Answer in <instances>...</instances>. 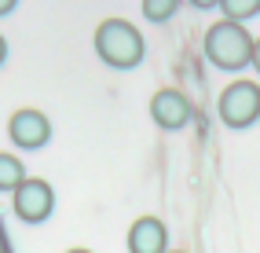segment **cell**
<instances>
[{"mask_svg":"<svg viewBox=\"0 0 260 253\" xmlns=\"http://www.w3.org/2000/svg\"><path fill=\"white\" fill-rule=\"evenodd\" d=\"M150 117L161 129L176 132V129H183L190 121V99L180 88H158V92L150 96Z\"/></svg>","mask_w":260,"mask_h":253,"instance_id":"6","label":"cell"},{"mask_svg":"<svg viewBox=\"0 0 260 253\" xmlns=\"http://www.w3.org/2000/svg\"><path fill=\"white\" fill-rule=\"evenodd\" d=\"M220 121L228 129H249L260 117V84L256 81H235L220 92Z\"/></svg>","mask_w":260,"mask_h":253,"instance_id":"3","label":"cell"},{"mask_svg":"<svg viewBox=\"0 0 260 253\" xmlns=\"http://www.w3.org/2000/svg\"><path fill=\"white\" fill-rule=\"evenodd\" d=\"M26 180V169H22V162L15 158V154H8V150H0V191H19V183Z\"/></svg>","mask_w":260,"mask_h":253,"instance_id":"8","label":"cell"},{"mask_svg":"<svg viewBox=\"0 0 260 253\" xmlns=\"http://www.w3.org/2000/svg\"><path fill=\"white\" fill-rule=\"evenodd\" d=\"M128 253H169V231L158 216H140L128 228Z\"/></svg>","mask_w":260,"mask_h":253,"instance_id":"7","label":"cell"},{"mask_svg":"<svg viewBox=\"0 0 260 253\" xmlns=\"http://www.w3.org/2000/svg\"><path fill=\"white\" fill-rule=\"evenodd\" d=\"M249 62H253V66H256V74H260V37H256V41H253V59H249Z\"/></svg>","mask_w":260,"mask_h":253,"instance_id":"11","label":"cell"},{"mask_svg":"<svg viewBox=\"0 0 260 253\" xmlns=\"http://www.w3.org/2000/svg\"><path fill=\"white\" fill-rule=\"evenodd\" d=\"M172 253H180V249H172Z\"/></svg>","mask_w":260,"mask_h":253,"instance_id":"15","label":"cell"},{"mask_svg":"<svg viewBox=\"0 0 260 253\" xmlns=\"http://www.w3.org/2000/svg\"><path fill=\"white\" fill-rule=\"evenodd\" d=\"M8 136H11L15 147H22V150H41V147L51 140V121H48L41 110L22 107V110H15V114H11V121H8Z\"/></svg>","mask_w":260,"mask_h":253,"instance_id":"5","label":"cell"},{"mask_svg":"<svg viewBox=\"0 0 260 253\" xmlns=\"http://www.w3.org/2000/svg\"><path fill=\"white\" fill-rule=\"evenodd\" d=\"M220 11H223V19L228 22H246L253 19V15H260V0H220Z\"/></svg>","mask_w":260,"mask_h":253,"instance_id":"9","label":"cell"},{"mask_svg":"<svg viewBox=\"0 0 260 253\" xmlns=\"http://www.w3.org/2000/svg\"><path fill=\"white\" fill-rule=\"evenodd\" d=\"M66 253H92V249H81V246H77V249H66Z\"/></svg>","mask_w":260,"mask_h":253,"instance_id":"14","label":"cell"},{"mask_svg":"<svg viewBox=\"0 0 260 253\" xmlns=\"http://www.w3.org/2000/svg\"><path fill=\"white\" fill-rule=\"evenodd\" d=\"M95 52H99V59L107 66H114V70H132V66L143 62L147 44H143V33L136 29L132 22L107 19V22H99V29H95Z\"/></svg>","mask_w":260,"mask_h":253,"instance_id":"1","label":"cell"},{"mask_svg":"<svg viewBox=\"0 0 260 253\" xmlns=\"http://www.w3.org/2000/svg\"><path fill=\"white\" fill-rule=\"evenodd\" d=\"M4 59H8V41L0 37V66H4Z\"/></svg>","mask_w":260,"mask_h":253,"instance_id":"13","label":"cell"},{"mask_svg":"<svg viewBox=\"0 0 260 253\" xmlns=\"http://www.w3.org/2000/svg\"><path fill=\"white\" fill-rule=\"evenodd\" d=\"M11 206H15V216L26 224H41L51 216L55 209V191H51L48 180H37V176H26L19 183V191L11 195Z\"/></svg>","mask_w":260,"mask_h":253,"instance_id":"4","label":"cell"},{"mask_svg":"<svg viewBox=\"0 0 260 253\" xmlns=\"http://www.w3.org/2000/svg\"><path fill=\"white\" fill-rule=\"evenodd\" d=\"M176 11V0H143V19L150 22H165Z\"/></svg>","mask_w":260,"mask_h":253,"instance_id":"10","label":"cell"},{"mask_svg":"<svg viewBox=\"0 0 260 253\" xmlns=\"http://www.w3.org/2000/svg\"><path fill=\"white\" fill-rule=\"evenodd\" d=\"M15 11V0H0V15H11Z\"/></svg>","mask_w":260,"mask_h":253,"instance_id":"12","label":"cell"},{"mask_svg":"<svg viewBox=\"0 0 260 253\" xmlns=\"http://www.w3.org/2000/svg\"><path fill=\"white\" fill-rule=\"evenodd\" d=\"M205 55H209L213 66H220V70H242V66H249L253 59V37L246 26L238 22H228L220 19L213 22L209 29H205Z\"/></svg>","mask_w":260,"mask_h":253,"instance_id":"2","label":"cell"}]
</instances>
